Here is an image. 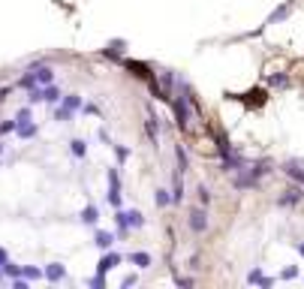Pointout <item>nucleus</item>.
I'll use <instances>...</instances> for the list:
<instances>
[{"label": "nucleus", "mask_w": 304, "mask_h": 289, "mask_svg": "<svg viewBox=\"0 0 304 289\" xmlns=\"http://www.w3.org/2000/svg\"><path fill=\"white\" fill-rule=\"evenodd\" d=\"M286 175H292L298 184H304V166H301V163H295V160H292V163H286Z\"/></svg>", "instance_id": "nucleus-1"}, {"label": "nucleus", "mask_w": 304, "mask_h": 289, "mask_svg": "<svg viewBox=\"0 0 304 289\" xmlns=\"http://www.w3.org/2000/svg\"><path fill=\"white\" fill-rule=\"evenodd\" d=\"M193 229H202V214H193Z\"/></svg>", "instance_id": "nucleus-2"}, {"label": "nucleus", "mask_w": 304, "mask_h": 289, "mask_svg": "<svg viewBox=\"0 0 304 289\" xmlns=\"http://www.w3.org/2000/svg\"><path fill=\"white\" fill-rule=\"evenodd\" d=\"M301 256H304V244H301Z\"/></svg>", "instance_id": "nucleus-3"}]
</instances>
